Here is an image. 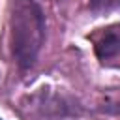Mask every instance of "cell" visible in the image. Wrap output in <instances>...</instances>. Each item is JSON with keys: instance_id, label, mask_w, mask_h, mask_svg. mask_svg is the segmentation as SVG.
Listing matches in <instances>:
<instances>
[{"instance_id": "obj_3", "label": "cell", "mask_w": 120, "mask_h": 120, "mask_svg": "<svg viewBox=\"0 0 120 120\" xmlns=\"http://www.w3.org/2000/svg\"><path fill=\"white\" fill-rule=\"evenodd\" d=\"M90 6L94 11H109L120 6V0H90Z\"/></svg>"}, {"instance_id": "obj_2", "label": "cell", "mask_w": 120, "mask_h": 120, "mask_svg": "<svg viewBox=\"0 0 120 120\" xmlns=\"http://www.w3.org/2000/svg\"><path fill=\"white\" fill-rule=\"evenodd\" d=\"M94 51L98 60L109 68H120V24L99 30L94 38Z\"/></svg>"}, {"instance_id": "obj_1", "label": "cell", "mask_w": 120, "mask_h": 120, "mask_svg": "<svg viewBox=\"0 0 120 120\" xmlns=\"http://www.w3.org/2000/svg\"><path fill=\"white\" fill-rule=\"evenodd\" d=\"M9 30L17 66L21 69L32 68L45 39V15L36 0H11Z\"/></svg>"}]
</instances>
